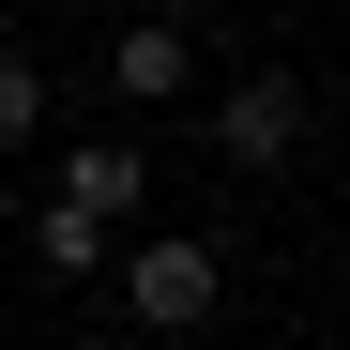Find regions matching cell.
I'll list each match as a JSON object with an SVG mask.
<instances>
[{
    "instance_id": "1",
    "label": "cell",
    "mask_w": 350,
    "mask_h": 350,
    "mask_svg": "<svg viewBox=\"0 0 350 350\" xmlns=\"http://www.w3.org/2000/svg\"><path fill=\"white\" fill-rule=\"evenodd\" d=\"M228 305V259L198 244V228H152V244H122V320L137 335H198Z\"/></svg>"
},
{
    "instance_id": "2",
    "label": "cell",
    "mask_w": 350,
    "mask_h": 350,
    "mask_svg": "<svg viewBox=\"0 0 350 350\" xmlns=\"http://www.w3.org/2000/svg\"><path fill=\"white\" fill-rule=\"evenodd\" d=\"M213 152H228V167H289V152H305V77H244V92H213Z\"/></svg>"
},
{
    "instance_id": "3",
    "label": "cell",
    "mask_w": 350,
    "mask_h": 350,
    "mask_svg": "<svg viewBox=\"0 0 350 350\" xmlns=\"http://www.w3.org/2000/svg\"><path fill=\"white\" fill-rule=\"evenodd\" d=\"M137 198H152V152H62V213H92L107 244L137 228Z\"/></svg>"
},
{
    "instance_id": "4",
    "label": "cell",
    "mask_w": 350,
    "mask_h": 350,
    "mask_svg": "<svg viewBox=\"0 0 350 350\" xmlns=\"http://www.w3.org/2000/svg\"><path fill=\"white\" fill-rule=\"evenodd\" d=\"M107 77H122L137 107H183V92H198V46H183V31H167V16H137L122 46H107Z\"/></svg>"
},
{
    "instance_id": "5",
    "label": "cell",
    "mask_w": 350,
    "mask_h": 350,
    "mask_svg": "<svg viewBox=\"0 0 350 350\" xmlns=\"http://www.w3.org/2000/svg\"><path fill=\"white\" fill-rule=\"evenodd\" d=\"M31 259H46V274H122V244H107L92 213H62V198L31 213Z\"/></svg>"
},
{
    "instance_id": "6",
    "label": "cell",
    "mask_w": 350,
    "mask_h": 350,
    "mask_svg": "<svg viewBox=\"0 0 350 350\" xmlns=\"http://www.w3.org/2000/svg\"><path fill=\"white\" fill-rule=\"evenodd\" d=\"M31 137H46V62L0 46V152H31Z\"/></svg>"
},
{
    "instance_id": "7",
    "label": "cell",
    "mask_w": 350,
    "mask_h": 350,
    "mask_svg": "<svg viewBox=\"0 0 350 350\" xmlns=\"http://www.w3.org/2000/svg\"><path fill=\"white\" fill-rule=\"evenodd\" d=\"M77 350H137V335H77Z\"/></svg>"
}]
</instances>
